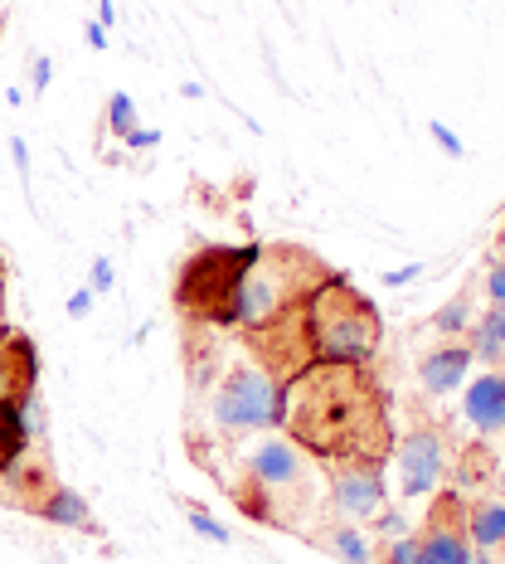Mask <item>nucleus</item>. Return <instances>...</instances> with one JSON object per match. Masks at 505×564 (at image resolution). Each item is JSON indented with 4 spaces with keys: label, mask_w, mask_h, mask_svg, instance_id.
<instances>
[{
    "label": "nucleus",
    "mask_w": 505,
    "mask_h": 564,
    "mask_svg": "<svg viewBox=\"0 0 505 564\" xmlns=\"http://www.w3.org/2000/svg\"><path fill=\"white\" fill-rule=\"evenodd\" d=\"M282 429L326 467H384L394 457L384 390L355 360H311L282 380Z\"/></svg>",
    "instance_id": "obj_1"
},
{
    "label": "nucleus",
    "mask_w": 505,
    "mask_h": 564,
    "mask_svg": "<svg viewBox=\"0 0 505 564\" xmlns=\"http://www.w3.org/2000/svg\"><path fill=\"white\" fill-rule=\"evenodd\" d=\"M301 332H307L311 360H355V366H370V356L384 340V322H380V307L370 302V292H360L350 278L331 273L301 297Z\"/></svg>",
    "instance_id": "obj_2"
},
{
    "label": "nucleus",
    "mask_w": 505,
    "mask_h": 564,
    "mask_svg": "<svg viewBox=\"0 0 505 564\" xmlns=\"http://www.w3.org/2000/svg\"><path fill=\"white\" fill-rule=\"evenodd\" d=\"M263 243H243V249H229V243H205L180 263L175 273V307L190 326H205V332H219V326H233V302H239V282L249 273V263L257 258Z\"/></svg>",
    "instance_id": "obj_3"
},
{
    "label": "nucleus",
    "mask_w": 505,
    "mask_h": 564,
    "mask_svg": "<svg viewBox=\"0 0 505 564\" xmlns=\"http://www.w3.org/2000/svg\"><path fill=\"white\" fill-rule=\"evenodd\" d=\"M326 278H331V273H326V268L316 263V253H307V249H292V243L257 249V258L249 263V273H243V282H239L233 326L257 332V326H267L277 312L297 307L316 282H326Z\"/></svg>",
    "instance_id": "obj_4"
},
{
    "label": "nucleus",
    "mask_w": 505,
    "mask_h": 564,
    "mask_svg": "<svg viewBox=\"0 0 505 564\" xmlns=\"http://www.w3.org/2000/svg\"><path fill=\"white\" fill-rule=\"evenodd\" d=\"M215 433H267L282 423V384L253 360L233 356V366L209 390H195Z\"/></svg>",
    "instance_id": "obj_5"
},
{
    "label": "nucleus",
    "mask_w": 505,
    "mask_h": 564,
    "mask_svg": "<svg viewBox=\"0 0 505 564\" xmlns=\"http://www.w3.org/2000/svg\"><path fill=\"white\" fill-rule=\"evenodd\" d=\"M239 463H243V477L253 481L257 501H253V516L263 507V491H297L301 481H307V463H301V448L287 438H277V433H267V438L257 443H239Z\"/></svg>",
    "instance_id": "obj_6"
},
{
    "label": "nucleus",
    "mask_w": 505,
    "mask_h": 564,
    "mask_svg": "<svg viewBox=\"0 0 505 564\" xmlns=\"http://www.w3.org/2000/svg\"><path fill=\"white\" fill-rule=\"evenodd\" d=\"M394 457H398V487H404V497H432L442 481V467H448V457H442V438L432 429H414L404 443H394Z\"/></svg>",
    "instance_id": "obj_7"
},
{
    "label": "nucleus",
    "mask_w": 505,
    "mask_h": 564,
    "mask_svg": "<svg viewBox=\"0 0 505 564\" xmlns=\"http://www.w3.org/2000/svg\"><path fill=\"white\" fill-rule=\"evenodd\" d=\"M422 540V564H472V535H466L462 497H442L428 516V535Z\"/></svg>",
    "instance_id": "obj_8"
},
{
    "label": "nucleus",
    "mask_w": 505,
    "mask_h": 564,
    "mask_svg": "<svg viewBox=\"0 0 505 564\" xmlns=\"http://www.w3.org/2000/svg\"><path fill=\"white\" fill-rule=\"evenodd\" d=\"M331 507L340 521L350 525H374V516L384 511V477L380 467H336L331 481Z\"/></svg>",
    "instance_id": "obj_9"
},
{
    "label": "nucleus",
    "mask_w": 505,
    "mask_h": 564,
    "mask_svg": "<svg viewBox=\"0 0 505 564\" xmlns=\"http://www.w3.org/2000/svg\"><path fill=\"white\" fill-rule=\"evenodd\" d=\"M34 380H40V356L25 332L0 336V404L25 409L34 399Z\"/></svg>",
    "instance_id": "obj_10"
},
{
    "label": "nucleus",
    "mask_w": 505,
    "mask_h": 564,
    "mask_svg": "<svg viewBox=\"0 0 505 564\" xmlns=\"http://www.w3.org/2000/svg\"><path fill=\"white\" fill-rule=\"evenodd\" d=\"M462 414L476 433H505V375L501 370H486L481 380L466 384V399H462Z\"/></svg>",
    "instance_id": "obj_11"
},
{
    "label": "nucleus",
    "mask_w": 505,
    "mask_h": 564,
    "mask_svg": "<svg viewBox=\"0 0 505 564\" xmlns=\"http://www.w3.org/2000/svg\"><path fill=\"white\" fill-rule=\"evenodd\" d=\"M44 433V419H40V399H30L25 409L15 404H0V473L25 457V448Z\"/></svg>",
    "instance_id": "obj_12"
},
{
    "label": "nucleus",
    "mask_w": 505,
    "mask_h": 564,
    "mask_svg": "<svg viewBox=\"0 0 505 564\" xmlns=\"http://www.w3.org/2000/svg\"><path fill=\"white\" fill-rule=\"evenodd\" d=\"M472 366H476L472 346H442V350H428V356L418 360V380L428 394H452Z\"/></svg>",
    "instance_id": "obj_13"
},
{
    "label": "nucleus",
    "mask_w": 505,
    "mask_h": 564,
    "mask_svg": "<svg viewBox=\"0 0 505 564\" xmlns=\"http://www.w3.org/2000/svg\"><path fill=\"white\" fill-rule=\"evenodd\" d=\"M34 516H44V521H54V525H68V531H92L88 501L68 487H50V497L34 501Z\"/></svg>",
    "instance_id": "obj_14"
},
{
    "label": "nucleus",
    "mask_w": 505,
    "mask_h": 564,
    "mask_svg": "<svg viewBox=\"0 0 505 564\" xmlns=\"http://www.w3.org/2000/svg\"><path fill=\"white\" fill-rule=\"evenodd\" d=\"M466 535L476 550H501L505 545V501H476L466 511Z\"/></svg>",
    "instance_id": "obj_15"
},
{
    "label": "nucleus",
    "mask_w": 505,
    "mask_h": 564,
    "mask_svg": "<svg viewBox=\"0 0 505 564\" xmlns=\"http://www.w3.org/2000/svg\"><path fill=\"white\" fill-rule=\"evenodd\" d=\"M321 545L331 550L340 564H370V560H374V550H370L365 531H360V525H350V521H336L331 531L321 535Z\"/></svg>",
    "instance_id": "obj_16"
},
{
    "label": "nucleus",
    "mask_w": 505,
    "mask_h": 564,
    "mask_svg": "<svg viewBox=\"0 0 505 564\" xmlns=\"http://www.w3.org/2000/svg\"><path fill=\"white\" fill-rule=\"evenodd\" d=\"M108 127L117 137H127L136 127V108H132V98L127 93H112V102H108Z\"/></svg>",
    "instance_id": "obj_17"
},
{
    "label": "nucleus",
    "mask_w": 505,
    "mask_h": 564,
    "mask_svg": "<svg viewBox=\"0 0 505 564\" xmlns=\"http://www.w3.org/2000/svg\"><path fill=\"white\" fill-rule=\"evenodd\" d=\"M380 564H422V540L418 535H398L394 545L380 555Z\"/></svg>",
    "instance_id": "obj_18"
},
{
    "label": "nucleus",
    "mask_w": 505,
    "mask_h": 564,
    "mask_svg": "<svg viewBox=\"0 0 505 564\" xmlns=\"http://www.w3.org/2000/svg\"><path fill=\"white\" fill-rule=\"evenodd\" d=\"M432 326H438L442 336H452V332H466V297H457V302H448L438 316H432Z\"/></svg>",
    "instance_id": "obj_19"
},
{
    "label": "nucleus",
    "mask_w": 505,
    "mask_h": 564,
    "mask_svg": "<svg viewBox=\"0 0 505 564\" xmlns=\"http://www.w3.org/2000/svg\"><path fill=\"white\" fill-rule=\"evenodd\" d=\"M190 525H195V531L205 535V540H215V545H229V531H224V525H219V521H215V516H209V511L190 507Z\"/></svg>",
    "instance_id": "obj_20"
},
{
    "label": "nucleus",
    "mask_w": 505,
    "mask_h": 564,
    "mask_svg": "<svg viewBox=\"0 0 505 564\" xmlns=\"http://www.w3.org/2000/svg\"><path fill=\"white\" fill-rule=\"evenodd\" d=\"M428 132H432V141H438L442 151H448V156H466V147H462V137L452 132L448 122H428Z\"/></svg>",
    "instance_id": "obj_21"
},
{
    "label": "nucleus",
    "mask_w": 505,
    "mask_h": 564,
    "mask_svg": "<svg viewBox=\"0 0 505 564\" xmlns=\"http://www.w3.org/2000/svg\"><path fill=\"white\" fill-rule=\"evenodd\" d=\"M486 297H491V307H505V258L486 273Z\"/></svg>",
    "instance_id": "obj_22"
},
{
    "label": "nucleus",
    "mask_w": 505,
    "mask_h": 564,
    "mask_svg": "<svg viewBox=\"0 0 505 564\" xmlns=\"http://www.w3.org/2000/svg\"><path fill=\"white\" fill-rule=\"evenodd\" d=\"M88 292H112V258H98V263H92Z\"/></svg>",
    "instance_id": "obj_23"
},
{
    "label": "nucleus",
    "mask_w": 505,
    "mask_h": 564,
    "mask_svg": "<svg viewBox=\"0 0 505 564\" xmlns=\"http://www.w3.org/2000/svg\"><path fill=\"white\" fill-rule=\"evenodd\" d=\"M422 273V263H408V268H394V273H384V282H389V288H404V282H414Z\"/></svg>",
    "instance_id": "obj_24"
},
{
    "label": "nucleus",
    "mask_w": 505,
    "mask_h": 564,
    "mask_svg": "<svg viewBox=\"0 0 505 564\" xmlns=\"http://www.w3.org/2000/svg\"><path fill=\"white\" fill-rule=\"evenodd\" d=\"M88 312H92V292L78 288L74 297H68V316H88Z\"/></svg>",
    "instance_id": "obj_25"
},
{
    "label": "nucleus",
    "mask_w": 505,
    "mask_h": 564,
    "mask_svg": "<svg viewBox=\"0 0 505 564\" xmlns=\"http://www.w3.org/2000/svg\"><path fill=\"white\" fill-rule=\"evenodd\" d=\"M30 78H34V88H50V78H54V64H50V58H34Z\"/></svg>",
    "instance_id": "obj_26"
},
{
    "label": "nucleus",
    "mask_w": 505,
    "mask_h": 564,
    "mask_svg": "<svg viewBox=\"0 0 505 564\" xmlns=\"http://www.w3.org/2000/svg\"><path fill=\"white\" fill-rule=\"evenodd\" d=\"M127 141H132V151H151V147H161V132H127Z\"/></svg>",
    "instance_id": "obj_27"
},
{
    "label": "nucleus",
    "mask_w": 505,
    "mask_h": 564,
    "mask_svg": "<svg viewBox=\"0 0 505 564\" xmlns=\"http://www.w3.org/2000/svg\"><path fill=\"white\" fill-rule=\"evenodd\" d=\"M10 151H15V166H20V175H30V147L20 137H10Z\"/></svg>",
    "instance_id": "obj_28"
},
{
    "label": "nucleus",
    "mask_w": 505,
    "mask_h": 564,
    "mask_svg": "<svg viewBox=\"0 0 505 564\" xmlns=\"http://www.w3.org/2000/svg\"><path fill=\"white\" fill-rule=\"evenodd\" d=\"M84 34H88V44H92V50H108V30H102L98 20H92V25H88Z\"/></svg>",
    "instance_id": "obj_29"
},
{
    "label": "nucleus",
    "mask_w": 505,
    "mask_h": 564,
    "mask_svg": "<svg viewBox=\"0 0 505 564\" xmlns=\"http://www.w3.org/2000/svg\"><path fill=\"white\" fill-rule=\"evenodd\" d=\"M112 20H117V10H112V0H102V6H98V25H102V30H108V25H112Z\"/></svg>",
    "instance_id": "obj_30"
},
{
    "label": "nucleus",
    "mask_w": 505,
    "mask_h": 564,
    "mask_svg": "<svg viewBox=\"0 0 505 564\" xmlns=\"http://www.w3.org/2000/svg\"><path fill=\"white\" fill-rule=\"evenodd\" d=\"M10 332H15V326H10V322H6V312H0V336H10Z\"/></svg>",
    "instance_id": "obj_31"
},
{
    "label": "nucleus",
    "mask_w": 505,
    "mask_h": 564,
    "mask_svg": "<svg viewBox=\"0 0 505 564\" xmlns=\"http://www.w3.org/2000/svg\"><path fill=\"white\" fill-rule=\"evenodd\" d=\"M472 564H496V555H472Z\"/></svg>",
    "instance_id": "obj_32"
},
{
    "label": "nucleus",
    "mask_w": 505,
    "mask_h": 564,
    "mask_svg": "<svg viewBox=\"0 0 505 564\" xmlns=\"http://www.w3.org/2000/svg\"><path fill=\"white\" fill-rule=\"evenodd\" d=\"M0 297H6V263H0Z\"/></svg>",
    "instance_id": "obj_33"
},
{
    "label": "nucleus",
    "mask_w": 505,
    "mask_h": 564,
    "mask_svg": "<svg viewBox=\"0 0 505 564\" xmlns=\"http://www.w3.org/2000/svg\"><path fill=\"white\" fill-rule=\"evenodd\" d=\"M501 497H505V467H501Z\"/></svg>",
    "instance_id": "obj_34"
},
{
    "label": "nucleus",
    "mask_w": 505,
    "mask_h": 564,
    "mask_svg": "<svg viewBox=\"0 0 505 564\" xmlns=\"http://www.w3.org/2000/svg\"><path fill=\"white\" fill-rule=\"evenodd\" d=\"M501 332H505V307H501Z\"/></svg>",
    "instance_id": "obj_35"
}]
</instances>
